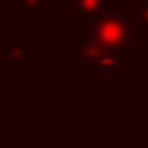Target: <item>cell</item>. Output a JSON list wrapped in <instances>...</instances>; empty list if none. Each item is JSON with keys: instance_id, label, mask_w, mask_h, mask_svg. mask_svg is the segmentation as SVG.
Segmentation results:
<instances>
[{"instance_id": "obj_6", "label": "cell", "mask_w": 148, "mask_h": 148, "mask_svg": "<svg viewBox=\"0 0 148 148\" xmlns=\"http://www.w3.org/2000/svg\"><path fill=\"white\" fill-rule=\"evenodd\" d=\"M132 16L137 19L143 36L148 38V0H134V3H132Z\"/></svg>"}, {"instance_id": "obj_3", "label": "cell", "mask_w": 148, "mask_h": 148, "mask_svg": "<svg viewBox=\"0 0 148 148\" xmlns=\"http://www.w3.org/2000/svg\"><path fill=\"white\" fill-rule=\"evenodd\" d=\"M5 58L14 60V63H30V60H33V38L30 36H22V38L8 41V44H5Z\"/></svg>"}, {"instance_id": "obj_4", "label": "cell", "mask_w": 148, "mask_h": 148, "mask_svg": "<svg viewBox=\"0 0 148 148\" xmlns=\"http://www.w3.org/2000/svg\"><path fill=\"white\" fill-rule=\"evenodd\" d=\"M88 66H93V71L101 74V77H115V74L121 71V55L107 52V49H99V55H96Z\"/></svg>"}, {"instance_id": "obj_2", "label": "cell", "mask_w": 148, "mask_h": 148, "mask_svg": "<svg viewBox=\"0 0 148 148\" xmlns=\"http://www.w3.org/2000/svg\"><path fill=\"white\" fill-rule=\"evenodd\" d=\"M99 44H93L90 38L85 36H74L69 41V60L71 63H90V60L99 55Z\"/></svg>"}, {"instance_id": "obj_7", "label": "cell", "mask_w": 148, "mask_h": 148, "mask_svg": "<svg viewBox=\"0 0 148 148\" xmlns=\"http://www.w3.org/2000/svg\"><path fill=\"white\" fill-rule=\"evenodd\" d=\"M22 14H44L47 11V0H19Z\"/></svg>"}, {"instance_id": "obj_1", "label": "cell", "mask_w": 148, "mask_h": 148, "mask_svg": "<svg viewBox=\"0 0 148 148\" xmlns=\"http://www.w3.org/2000/svg\"><path fill=\"white\" fill-rule=\"evenodd\" d=\"M82 25H85V38L99 44L101 49L115 55H123L129 49L134 25H132V16L121 11L118 0H104L99 14L82 16Z\"/></svg>"}, {"instance_id": "obj_5", "label": "cell", "mask_w": 148, "mask_h": 148, "mask_svg": "<svg viewBox=\"0 0 148 148\" xmlns=\"http://www.w3.org/2000/svg\"><path fill=\"white\" fill-rule=\"evenodd\" d=\"M71 11H77L79 16H93L101 11V5H104V0H69Z\"/></svg>"}]
</instances>
